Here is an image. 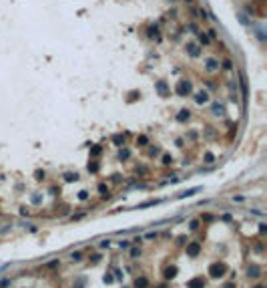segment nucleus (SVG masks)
Instances as JSON below:
<instances>
[{"instance_id": "obj_1", "label": "nucleus", "mask_w": 267, "mask_h": 288, "mask_svg": "<svg viewBox=\"0 0 267 288\" xmlns=\"http://www.w3.org/2000/svg\"><path fill=\"white\" fill-rule=\"evenodd\" d=\"M225 270H227V266H225V264H221V262H215V264H211V266H209V274H211L213 278L223 276V274H225Z\"/></svg>"}, {"instance_id": "obj_2", "label": "nucleus", "mask_w": 267, "mask_h": 288, "mask_svg": "<svg viewBox=\"0 0 267 288\" xmlns=\"http://www.w3.org/2000/svg\"><path fill=\"white\" fill-rule=\"evenodd\" d=\"M177 93H179V95H189V93H191V85L187 81H181L179 85H177Z\"/></svg>"}, {"instance_id": "obj_3", "label": "nucleus", "mask_w": 267, "mask_h": 288, "mask_svg": "<svg viewBox=\"0 0 267 288\" xmlns=\"http://www.w3.org/2000/svg\"><path fill=\"white\" fill-rule=\"evenodd\" d=\"M199 252H201V244H199V242H191L187 246V254H189V256H197Z\"/></svg>"}, {"instance_id": "obj_4", "label": "nucleus", "mask_w": 267, "mask_h": 288, "mask_svg": "<svg viewBox=\"0 0 267 288\" xmlns=\"http://www.w3.org/2000/svg\"><path fill=\"white\" fill-rule=\"evenodd\" d=\"M187 288H205V280L203 278H193V280H189Z\"/></svg>"}, {"instance_id": "obj_5", "label": "nucleus", "mask_w": 267, "mask_h": 288, "mask_svg": "<svg viewBox=\"0 0 267 288\" xmlns=\"http://www.w3.org/2000/svg\"><path fill=\"white\" fill-rule=\"evenodd\" d=\"M247 276H249V278H257V276H259V266H249Z\"/></svg>"}, {"instance_id": "obj_6", "label": "nucleus", "mask_w": 267, "mask_h": 288, "mask_svg": "<svg viewBox=\"0 0 267 288\" xmlns=\"http://www.w3.org/2000/svg\"><path fill=\"white\" fill-rule=\"evenodd\" d=\"M177 276V266H169L165 270V278H175Z\"/></svg>"}, {"instance_id": "obj_7", "label": "nucleus", "mask_w": 267, "mask_h": 288, "mask_svg": "<svg viewBox=\"0 0 267 288\" xmlns=\"http://www.w3.org/2000/svg\"><path fill=\"white\" fill-rule=\"evenodd\" d=\"M135 286H137V288H147V286H149V280H147V278H137Z\"/></svg>"}, {"instance_id": "obj_8", "label": "nucleus", "mask_w": 267, "mask_h": 288, "mask_svg": "<svg viewBox=\"0 0 267 288\" xmlns=\"http://www.w3.org/2000/svg\"><path fill=\"white\" fill-rule=\"evenodd\" d=\"M217 61H213V58H211V61H207V69H209V71H215V69H217Z\"/></svg>"}, {"instance_id": "obj_9", "label": "nucleus", "mask_w": 267, "mask_h": 288, "mask_svg": "<svg viewBox=\"0 0 267 288\" xmlns=\"http://www.w3.org/2000/svg\"><path fill=\"white\" fill-rule=\"evenodd\" d=\"M213 111H215V115H223V111H225V109H223V105H217V103H215Z\"/></svg>"}, {"instance_id": "obj_10", "label": "nucleus", "mask_w": 267, "mask_h": 288, "mask_svg": "<svg viewBox=\"0 0 267 288\" xmlns=\"http://www.w3.org/2000/svg\"><path fill=\"white\" fill-rule=\"evenodd\" d=\"M207 101V93H199L197 95V103H205Z\"/></svg>"}, {"instance_id": "obj_11", "label": "nucleus", "mask_w": 267, "mask_h": 288, "mask_svg": "<svg viewBox=\"0 0 267 288\" xmlns=\"http://www.w3.org/2000/svg\"><path fill=\"white\" fill-rule=\"evenodd\" d=\"M179 121H185V119H189V111H181V115L177 117Z\"/></svg>"}, {"instance_id": "obj_12", "label": "nucleus", "mask_w": 267, "mask_h": 288, "mask_svg": "<svg viewBox=\"0 0 267 288\" xmlns=\"http://www.w3.org/2000/svg\"><path fill=\"white\" fill-rule=\"evenodd\" d=\"M99 169V163H88V171H96Z\"/></svg>"}, {"instance_id": "obj_13", "label": "nucleus", "mask_w": 267, "mask_h": 288, "mask_svg": "<svg viewBox=\"0 0 267 288\" xmlns=\"http://www.w3.org/2000/svg\"><path fill=\"white\" fill-rule=\"evenodd\" d=\"M66 179H69V181H73V179H78V175H76V173H66Z\"/></svg>"}, {"instance_id": "obj_14", "label": "nucleus", "mask_w": 267, "mask_h": 288, "mask_svg": "<svg viewBox=\"0 0 267 288\" xmlns=\"http://www.w3.org/2000/svg\"><path fill=\"white\" fill-rule=\"evenodd\" d=\"M159 91H161V93H163V95H165V93H167V87H165L163 83H159Z\"/></svg>"}, {"instance_id": "obj_15", "label": "nucleus", "mask_w": 267, "mask_h": 288, "mask_svg": "<svg viewBox=\"0 0 267 288\" xmlns=\"http://www.w3.org/2000/svg\"><path fill=\"white\" fill-rule=\"evenodd\" d=\"M129 155H131V153H129V151H127V149H125V151H121V159H127V157H129Z\"/></svg>"}, {"instance_id": "obj_16", "label": "nucleus", "mask_w": 267, "mask_h": 288, "mask_svg": "<svg viewBox=\"0 0 267 288\" xmlns=\"http://www.w3.org/2000/svg\"><path fill=\"white\" fill-rule=\"evenodd\" d=\"M171 161H173V159L169 157V155H165V157H163V163H165V165H169V163H171Z\"/></svg>"}, {"instance_id": "obj_17", "label": "nucleus", "mask_w": 267, "mask_h": 288, "mask_svg": "<svg viewBox=\"0 0 267 288\" xmlns=\"http://www.w3.org/2000/svg\"><path fill=\"white\" fill-rule=\"evenodd\" d=\"M80 258H82V256H80V252H74V254H73V260H76V262H78Z\"/></svg>"}, {"instance_id": "obj_18", "label": "nucleus", "mask_w": 267, "mask_h": 288, "mask_svg": "<svg viewBox=\"0 0 267 288\" xmlns=\"http://www.w3.org/2000/svg\"><path fill=\"white\" fill-rule=\"evenodd\" d=\"M122 141H125V139H122L121 135H114V143H122Z\"/></svg>"}, {"instance_id": "obj_19", "label": "nucleus", "mask_w": 267, "mask_h": 288, "mask_svg": "<svg viewBox=\"0 0 267 288\" xmlns=\"http://www.w3.org/2000/svg\"><path fill=\"white\" fill-rule=\"evenodd\" d=\"M205 159H207V163H211V161H213V155L207 153V155H205Z\"/></svg>"}, {"instance_id": "obj_20", "label": "nucleus", "mask_w": 267, "mask_h": 288, "mask_svg": "<svg viewBox=\"0 0 267 288\" xmlns=\"http://www.w3.org/2000/svg\"><path fill=\"white\" fill-rule=\"evenodd\" d=\"M131 256H139V248H133V250H131Z\"/></svg>"}, {"instance_id": "obj_21", "label": "nucleus", "mask_w": 267, "mask_h": 288, "mask_svg": "<svg viewBox=\"0 0 267 288\" xmlns=\"http://www.w3.org/2000/svg\"><path fill=\"white\" fill-rule=\"evenodd\" d=\"M223 288H235V284H233V282H229V284H225Z\"/></svg>"}, {"instance_id": "obj_22", "label": "nucleus", "mask_w": 267, "mask_h": 288, "mask_svg": "<svg viewBox=\"0 0 267 288\" xmlns=\"http://www.w3.org/2000/svg\"><path fill=\"white\" fill-rule=\"evenodd\" d=\"M257 288H263V286H257Z\"/></svg>"}]
</instances>
